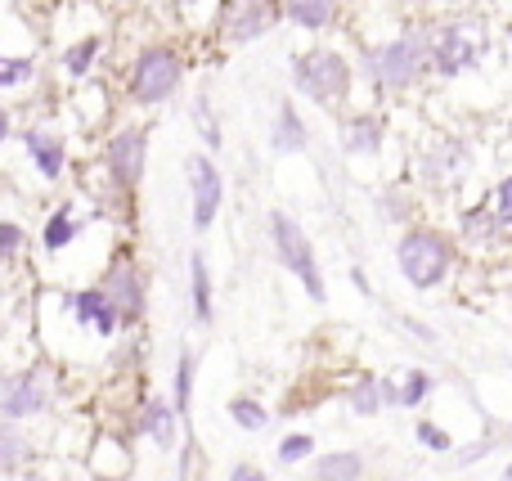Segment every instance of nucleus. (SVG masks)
<instances>
[{
    "mask_svg": "<svg viewBox=\"0 0 512 481\" xmlns=\"http://www.w3.org/2000/svg\"><path fill=\"white\" fill-rule=\"evenodd\" d=\"M504 477H508V481H512V464H508V473H504Z\"/></svg>",
    "mask_w": 512,
    "mask_h": 481,
    "instance_id": "obj_35",
    "label": "nucleus"
},
{
    "mask_svg": "<svg viewBox=\"0 0 512 481\" xmlns=\"http://www.w3.org/2000/svg\"><path fill=\"white\" fill-rule=\"evenodd\" d=\"M427 63V45L418 41V36H400V41L382 45V50L369 54V72L378 81H387V86H405V81H414L418 72H423Z\"/></svg>",
    "mask_w": 512,
    "mask_h": 481,
    "instance_id": "obj_4",
    "label": "nucleus"
},
{
    "mask_svg": "<svg viewBox=\"0 0 512 481\" xmlns=\"http://www.w3.org/2000/svg\"><path fill=\"white\" fill-rule=\"evenodd\" d=\"M198 126H203V135L212 140V149H216V140H221V135H216V122L207 117V104H203V99H198Z\"/></svg>",
    "mask_w": 512,
    "mask_h": 481,
    "instance_id": "obj_31",
    "label": "nucleus"
},
{
    "mask_svg": "<svg viewBox=\"0 0 512 481\" xmlns=\"http://www.w3.org/2000/svg\"><path fill=\"white\" fill-rule=\"evenodd\" d=\"M72 234H77V221H72L68 207H63V212H54V221L45 225V248H63Z\"/></svg>",
    "mask_w": 512,
    "mask_h": 481,
    "instance_id": "obj_20",
    "label": "nucleus"
},
{
    "mask_svg": "<svg viewBox=\"0 0 512 481\" xmlns=\"http://www.w3.org/2000/svg\"><path fill=\"white\" fill-rule=\"evenodd\" d=\"M5 131H9V117H5V113H0V140H5Z\"/></svg>",
    "mask_w": 512,
    "mask_h": 481,
    "instance_id": "obj_34",
    "label": "nucleus"
},
{
    "mask_svg": "<svg viewBox=\"0 0 512 481\" xmlns=\"http://www.w3.org/2000/svg\"><path fill=\"white\" fill-rule=\"evenodd\" d=\"M189 387H194V360H180V383H176V410H185L189 405Z\"/></svg>",
    "mask_w": 512,
    "mask_h": 481,
    "instance_id": "obj_26",
    "label": "nucleus"
},
{
    "mask_svg": "<svg viewBox=\"0 0 512 481\" xmlns=\"http://www.w3.org/2000/svg\"><path fill=\"white\" fill-rule=\"evenodd\" d=\"M90 54H95V41H81V45H77V50H72V54H68V72H72V77H81V72H86Z\"/></svg>",
    "mask_w": 512,
    "mask_h": 481,
    "instance_id": "obj_29",
    "label": "nucleus"
},
{
    "mask_svg": "<svg viewBox=\"0 0 512 481\" xmlns=\"http://www.w3.org/2000/svg\"><path fill=\"white\" fill-rule=\"evenodd\" d=\"M135 293H140V284H135V275H131V270H117V275L108 279V288H104V297H108V302H113V306H122L126 315H135V311H140V297H135Z\"/></svg>",
    "mask_w": 512,
    "mask_h": 481,
    "instance_id": "obj_15",
    "label": "nucleus"
},
{
    "mask_svg": "<svg viewBox=\"0 0 512 481\" xmlns=\"http://www.w3.org/2000/svg\"><path fill=\"white\" fill-rule=\"evenodd\" d=\"M27 153H32V162L45 171V176H59V171H63V144L54 140V135L32 131V135H27Z\"/></svg>",
    "mask_w": 512,
    "mask_h": 481,
    "instance_id": "obj_13",
    "label": "nucleus"
},
{
    "mask_svg": "<svg viewBox=\"0 0 512 481\" xmlns=\"http://www.w3.org/2000/svg\"><path fill=\"white\" fill-rule=\"evenodd\" d=\"M189 180H194V225L207 230L216 221V207H221V171L212 167V158H194Z\"/></svg>",
    "mask_w": 512,
    "mask_h": 481,
    "instance_id": "obj_7",
    "label": "nucleus"
},
{
    "mask_svg": "<svg viewBox=\"0 0 512 481\" xmlns=\"http://www.w3.org/2000/svg\"><path fill=\"white\" fill-rule=\"evenodd\" d=\"M427 392H432V378H427L423 369H409L405 383H400V387H387V396H391L396 405H418Z\"/></svg>",
    "mask_w": 512,
    "mask_h": 481,
    "instance_id": "obj_16",
    "label": "nucleus"
},
{
    "mask_svg": "<svg viewBox=\"0 0 512 481\" xmlns=\"http://www.w3.org/2000/svg\"><path fill=\"white\" fill-rule=\"evenodd\" d=\"M310 446H315L310 437H288V441L279 446V459H283V464H297V459L310 455Z\"/></svg>",
    "mask_w": 512,
    "mask_h": 481,
    "instance_id": "obj_25",
    "label": "nucleus"
},
{
    "mask_svg": "<svg viewBox=\"0 0 512 481\" xmlns=\"http://www.w3.org/2000/svg\"><path fill=\"white\" fill-rule=\"evenodd\" d=\"M18 248H23V230H18V225H5V221H0V257H14Z\"/></svg>",
    "mask_w": 512,
    "mask_h": 481,
    "instance_id": "obj_27",
    "label": "nucleus"
},
{
    "mask_svg": "<svg viewBox=\"0 0 512 481\" xmlns=\"http://www.w3.org/2000/svg\"><path fill=\"white\" fill-rule=\"evenodd\" d=\"M23 459V437L9 428H0V468H14Z\"/></svg>",
    "mask_w": 512,
    "mask_h": 481,
    "instance_id": "obj_23",
    "label": "nucleus"
},
{
    "mask_svg": "<svg viewBox=\"0 0 512 481\" xmlns=\"http://www.w3.org/2000/svg\"><path fill=\"white\" fill-rule=\"evenodd\" d=\"M297 86L306 90L310 99L328 104V99L346 95V86H351V68H346V59L333 54V50H310L306 59H297Z\"/></svg>",
    "mask_w": 512,
    "mask_h": 481,
    "instance_id": "obj_3",
    "label": "nucleus"
},
{
    "mask_svg": "<svg viewBox=\"0 0 512 481\" xmlns=\"http://www.w3.org/2000/svg\"><path fill=\"white\" fill-rule=\"evenodd\" d=\"M274 144H279L283 153H292V149H301V144H306V131H301L297 113H292L288 104H283V113H279V131H274Z\"/></svg>",
    "mask_w": 512,
    "mask_h": 481,
    "instance_id": "obj_18",
    "label": "nucleus"
},
{
    "mask_svg": "<svg viewBox=\"0 0 512 481\" xmlns=\"http://www.w3.org/2000/svg\"><path fill=\"white\" fill-rule=\"evenodd\" d=\"M270 230H274V248H279V261L301 279V284H306V293L315 297V302H324V279H319L315 252H310V239L301 234V225L292 221V216L274 212V216H270Z\"/></svg>",
    "mask_w": 512,
    "mask_h": 481,
    "instance_id": "obj_2",
    "label": "nucleus"
},
{
    "mask_svg": "<svg viewBox=\"0 0 512 481\" xmlns=\"http://www.w3.org/2000/svg\"><path fill=\"white\" fill-rule=\"evenodd\" d=\"M144 428L153 432V437L162 441V446H171V441H176V410H171V405H149V414H144Z\"/></svg>",
    "mask_w": 512,
    "mask_h": 481,
    "instance_id": "obj_17",
    "label": "nucleus"
},
{
    "mask_svg": "<svg viewBox=\"0 0 512 481\" xmlns=\"http://www.w3.org/2000/svg\"><path fill=\"white\" fill-rule=\"evenodd\" d=\"M499 212H504V221H512V176L499 185Z\"/></svg>",
    "mask_w": 512,
    "mask_h": 481,
    "instance_id": "obj_32",
    "label": "nucleus"
},
{
    "mask_svg": "<svg viewBox=\"0 0 512 481\" xmlns=\"http://www.w3.org/2000/svg\"><path fill=\"white\" fill-rule=\"evenodd\" d=\"M72 311L99 333H113V324H117V306L108 302L104 293H77L72 297Z\"/></svg>",
    "mask_w": 512,
    "mask_h": 481,
    "instance_id": "obj_11",
    "label": "nucleus"
},
{
    "mask_svg": "<svg viewBox=\"0 0 512 481\" xmlns=\"http://www.w3.org/2000/svg\"><path fill=\"white\" fill-rule=\"evenodd\" d=\"M180 81V59L171 50H144L140 63H135L131 72V95L140 99V104H158V99H167L171 90H176Z\"/></svg>",
    "mask_w": 512,
    "mask_h": 481,
    "instance_id": "obj_5",
    "label": "nucleus"
},
{
    "mask_svg": "<svg viewBox=\"0 0 512 481\" xmlns=\"http://www.w3.org/2000/svg\"><path fill=\"white\" fill-rule=\"evenodd\" d=\"M230 414H234V423H243V428H265V410L252 401H234Z\"/></svg>",
    "mask_w": 512,
    "mask_h": 481,
    "instance_id": "obj_24",
    "label": "nucleus"
},
{
    "mask_svg": "<svg viewBox=\"0 0 512 481\" xmlns=\"http://www.w3.org/2000/svg\"><path fill=\"white\" fill-rule=\"evenodd\" d=\"M382 396H387V387H382V383H360V387H355V396H351V405L360 414H378L382 410Z\"/></svg>",
    "mask_w": 512,
    "mask_h": 481,
    "instance_id": "obj_22",
    "label": "nucleus"
},
{
    "mask_svg": "<svg viewBox=\"0 0 512 481\" xmlns=\"http://www.w3.org/2000/svg\"><path fill=\"white\" fill-rule=\"evenodd\" d=\"M230 481H270V477H265V473H256V468L243 464V468H234V473H230Z\"/></svg>",
    "mask_w": 512,
    "mask_h": 481,
    "instance_id": "obj_33",
    "label": "nucleus"
},
{
    "mask_svg": "<svg viewBox=\"0 0 512 481\" xmlns=\"http://www.w3.org/2000/svg\"><path fill=\"white\" fill-rule=\"evenodd\" d=\"M283 9L301 27H328L337 14V0H283Z\"/></svg>",
    "mask_w": 512,
    "mask_h": 481,
    "instance_id": "obj_12",
    "label": "nucleus"
},
{
    "mask_svg": "<svg viewBox=\"0 0 512 481\" xmlns=\"http://www.w3.org/2000/svg\"><path fill=\"white\" fill-rule=\"evenodd\" d=\"M364 464L360 455H351V450H342V455H324L315 464V481H360Z\"/></svg>",
    "mask_w": 512,
    "mask_h": 481,
    "instance_id": "obj_14",
    "label": "nucleus"
},
{
    "mask_svg": "<svg viewBox=\"0 0 512 481\" xmlns=\"http://www.w3.org/2000/svg\"><path fill=\"white\" fill-rule=\"evenodd\" d=\"M481 50H486V41H481L477 27H468V23L445 27V36L436 41V63H441L445 77H454V72H463L468 63H477Z\"/></svg>",
    "mask_w": 512,
    "mask_h": 481,
    "instance_id": "obj_6",
    "label": "nucleus"
},
{
    "mask_svg": "<svg viewBox=\"0 0 512 481\" xmlns=\"http://www.w3.org/2000/svg\"><path fill=\"white\" fill-rule=\"evenodd\" d=\"M270 23H274L270 0H243L239 14L230 18V41H252V36H261Z\"/></svg>",
    "mask_w": 512,
    "mask_h": 481,
    "instance_id": "obj_10",
    "label": "nucleus"
},
{
    "mask_svg": "<svg viewBox=\"0 0 512 481\" xmlns=\"http://www.w3.org/2000/svg\"><path fill=\"white\" fill-rule=\"evenodd\" d=\"M400 270L414 288H436L450 275V243L432 230H409L400 239Z\"/></svg>",
    "mask_w": 512,
    "mask_h": 481,
    "instance_id": "obj_1",
    "label": "nucleus"
},
{
    "mask_svg": "<svg viewBox=\"0 0 512 481\" xmlns=\"http://www.w3.org/2000/svg\"><path fill=\"white\" fill-rule=\"evenodd\" d=\"M27 72H32V63L27 59H14V63L0 59V86H14V81H23Z\"/></svg>",
    "mask_w": 512,
    "mask_h": 481,
    "instance_id": "obj_28",
    "label": "nucleus"
},
{
    "mask_svg": "<svg viewBox=\"0 0 512 481\" xmlns=\"http://www.w3.org/2000/svg\"><path fill=\"white\" fill-rule=\"evenodd\" d=\"M108 171L122 185H135L144 176V131H122L108 144Z\"/></svg>",
    "mask_w": 512,
    "mask_h": 481,
    "instance_id": "obj_9",
    "label": "nucleus"
},
{
    "mask_svg": "<svg viewBox=\"0 0 512 481\" xmlns=\"http://www.w3.org/2000/svg\"><path fill=\"white\" fill-rule=\"evenodd\" d=\"M346 144H351L355 153H373V149H378V122L360 117V122L351 126V135H346Z\"/></svg>",
    "mask_w": 512,
    "mask_h": 481,
    "instance_id": "obj_21",
    "label": "nucleus"
},
{
    "mask_svg": "<svg viewBox=\"0 0 512 481\" xmlns=\"http://www.w3.org/2000/svg\"><path fill=\"white\" fill-rule=\"evenodd\" d=\"M194 311H198V320H212V284H207L203 257H194Z\"/></svg>",
    "mask_w": 512,
    "mask_h": 481,
    "instance_id": "obj_19",
    "label": "nucleus"
},
{
    "mask_svg": "<svg viewBox=\"0 0 512 481\" xmlns=\"http://www.w3.org/2000/svg\"><path fill=\"white\" fill-rule=\"evenodd\" d=\"M418 437H423V446H432V450H445V446H450V437H445L436 423H418Z\"/></svg>",
    "mask_w": 512,
    "mask_h": 481,
    "instance_id": "obj_30",
    "label": "nucleus"
},
{
    "mask_svg": "<svg viewBox=\"0 0 512 481\" xmlns=\"http://www.w3.org/2000/svg\"><path fill=\"white\" fill-rule=\"evenodd\" d=\"M45 410V387L36 374H18L9 383H0V414L5 419H27V414Z\"/></svg>",
    "mask_w": 512,
    "mask_h": 481,
    "instance_id": "obj_8",
    "label": "nucleus"
}]
</instances>
